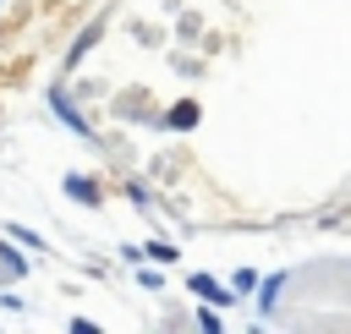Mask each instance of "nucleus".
<instances>
[{
    "mask_svg": "<svg viewBox=\"0 0 351 334\" xmlns=\"http://www.w3.org/2000/svg\"><path fill=\"white\" fill-rule=\"evenodd\" d=\"M192 290H197V296H208V301H225V290H219V285H214V279H203V274H197V279H192Z\"/></svg>",
    "mask_w": 351,
    "mask_h": 334,
    "instance_id": "1",
    "label": "nucleus"
},
{
    "mask_svg": "<svg viewBox=\"0 0 351 334\" xmlns=\"http://www.w3.org/2000/svg\"><path fill=\"white\" fill-rule=\"evenodd\" d=\"M192 120H197L192 104H176V110H170V126H192Z\"/></svg>",
    "mask_w": 351,
    "mask_h": 334,
    "instance_id": "2",
    "label": "nucleus"
}]
</instances>
